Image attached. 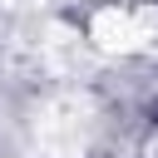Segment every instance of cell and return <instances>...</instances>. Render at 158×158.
Here are the masks:
<instances>
[{
	"label": "cell",
	"instance_id": "6da1fadb",
	"mask_svg": "<svg viewBox=\"0 0 158 158\" xmlns=\"http://www.w3.org/2000/svg\"><path fill=\"white\" fill-rule=\"evenodd\" d=\"M89 40L104 54H133V49H143L138 44V25H133V10H114V5L89 20Z\"/></svg>",
	"mask_w": 158,
	"mask_h": 158
},
{
	"label": "cell",
	"instance_id": "7a4b0ae2",
	"mask_svg": "<svg viewBox=\"0 0 158 158\" xmlns=\"http://www.w3.org/2000/svg\"><path fill=\"white\" fill-rule=\"evenodd\" d=\"M133 25H138V44H158V10H133Z\"/></svg>",
	"mask_w": 158,
	"mask_h": 158
}]
</instances>
